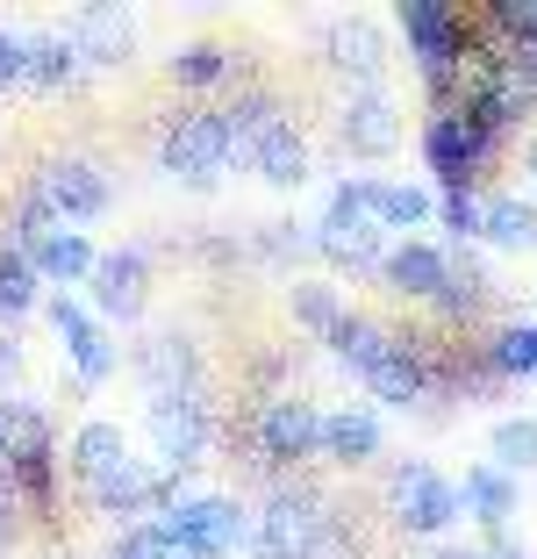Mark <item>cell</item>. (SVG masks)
<instances>
[{"label":"cell","mask_w":537,"mask_h":559,"mask_svg":"<svg viewBox=\"0 0 537 559\" xmlns=\"http://www.w3.org/2000/svg\"><path fill=\"white\" fill-rule=\"evenodd\" d=\"M315 251H323L330 265H351V273H380L394 251L387 223H380V180L373 173H344L337 187H330V209L323 223H315Z\"/></svg>","instance_id":"6da1fadb"},{"label":"cell","mask_w":537,"mask_h":559,"mask_svg":"<svg viewBox=\"0 0 537 559\" xmlns=\"http://www.w3.org/2000/svg\"><path fill=\"white\" fill-rule=\"evenodd\" d=\"M158 173H172V180L187 187H215L229 173V158H244V144H237V122H229V108H215V100H194V108H172V116L158 122Z\"/></svg>","instance_id":"7a4b0ae2"},{"label":"cell","mask_w":537,"mask_h":559,"mask_svg":"<svg viewBox=\"0 0 537 559\" xmlns=\"http://www.w3.org/2000/svg\"><path fill=\"white\" fill-rule=\"evenodd\" d=\"M502 144H509V130L488 116V108H473V100L438 108V116L423 122V165H430L438 187H473L494 158H502Z\"/></svg>","instance_id":"3957f363"},{"label":"cell","mask_w":537,"mask_h":559,"mask_svg":"<svg viewBox=\"0 0 537 559\" xmlns=\"http://www.w3.org/2000/svg\"><path fill=\"white\" fill-rule=\"evenodd\" d=\"M151 524L172 538L179 559H229V552H251V510H244L229 488H201V495H187V502H172L165 516H151Z\"/></svg>","instance_id":"277c9868"},{"label":"cell","mask_w":537,"mask_h":559,"mask_svg":"<svg viewBox=\"0 0 537 559\" xmlns=\"http://www.w3.org/2000/svg\"><path fill=\"white\" fill-rule=\"evenodd\" d=\"M330 524H337V510H330L315 488H301V480H273V495L251 510V552L244 559H309L315 538H323Z\"/></svg>","instance_id":"5b68a950"},{"label":"cell","mask_w":537,"mask_h":559,"mask_svg":"<svg viewBox=\"0 0 537 559\" xmlns=\"http://www.w3.org/2000/svg\"><path fill=\"white\" fill-rule=\"evenodd\" d=\"M144 430H151V460H158L165 474L201 466V452H208V438H215V402H208V388H172V395H151L144 402Z\"/></svg>","instance_id":"8992f818"},{"label":"cell","mask_w":537,"mask_h":559,"mask_svg":"<svg viewBox=\"0 0 537 559\" xmlns=\"http://www.w3.org/2000/svg\"><path fill=\"white\" fill-rule=\"evenodd\" d=\"M387 510L408 538H444L466 516V502H458V480H444L430 460H394L387 466Z\"/></svg>","instance_id":"52a82bcc"},{"label":"cell","mask_w":537,"mask_h":559,"mask_svg":"<svg viewBox=\"0 0 537 559\" xmlns=\"http://www.w3.org/2000/svg\"><path fill=\"white\" fill-rule=\"evenodd\" d=\"M251 452H259L265 466H301L323 452V409H315L309 395H265L259 416H251Z\"/></svg>","instance_id":"ba28073f"},{"label":"cell","mask_w":537,"mask_h":559,"mask_svg":"<svg viewBox=\"0 0 537 559\" xmlns=\"http://www.w3.org/2000/svg\"><path fill=\"white\" fill-rule=\"evenodd\" d=\"M29 187L50 201V215L58 223H94V215H108L115 187H108V165L86 158V151H65V158H44L29 173Z\"/></svg>","instance_id":"9c48e42d"},{"label":"cell","mask_w":537,"mask_h":559,"mask_svg":"<svg viewBox=\"0 0 537 559\" xmlns=\"http://www.w3.org/2000/svg\"><path fill=\"white\" fill-rule=\"evenodd\" d=\"M144 295H151V251L144 245L100 251L94 280H86V309L108 316V323H136V316H144Z\"/></svg>","instance_id":"30bf717a"},{"label":"cell","mask_w":537,"mask_h":559,"mask_svg":"<svg viewBox=\"0 0 537 559\" xmlns=\"http://www.w3.org/2000/svg\"><path fill=\"white\" fill-rule=\"evenodd\" d=\"M337 144L351 151V158H387L394 144H402V108H394L387 86H351V94L337 100Z\"/></svg>","instance_id":"8fae6325"},{"label":"cell","mask_w":537,"mask_h":559,"mask_svg":"<svg viewBox=\"0 0 537 559\" xmlns=\"http://www.w3.org/2000/svg\"><path fill=\"white\" fill-rule=\"evenodd\" d=\"M315 44H323L330 72H344L351 86H380V72H387V36L373 15H330Z\"/></svg>","instance_id":"7c38bea8"},{"label":"cell","mask_w":537,"mask_h":559,"mask_svg":"<svg viewBox=\"0 0 537 559\" xmlns=\"http://www.w3.org/2000/svg\"><path fill=\"white\" fill-rule=\"evenodd\" d=\"M380 280H387V295H402V301H438L444 280H452V251L430 245V237H394Z\"/></svg>","instance_id":"4fadbf2b"},{"label":"cell","mask_w":537,"mask_h":559,"mask_svg":"<svg viewBox=\"0 0 537 559\" xmlns=\"http://www.w3.org/2000/svg\"><path fill=\"white\" fill-rule=\"evenodd\" d=\"M65 36L80 44L86 66H130V50H136V22H130V8H115V0H86V8H72Z\"/></svg>","instance_id":"5bb4252c"},{"label":"cell","mask_w":537,"mask_h":559,"mask_svg":"<svg viewBox=\"0 0 537 559\" xmlns=\"http://www.w3.org/2000/svg\"><path fill=\"white\" fill-rule=\"evenodd\" d=\"M136 380H144L151 395H172V388H208V380H201L194 330H151L144 345H136Z\"/></svg>","instance_id":"9a60e30c"},{"label":"cell","mask_w":537,"mask_h":559,"mask_svg":"<svg viewBox=\"0 0 537 559\" xmlns=\"http://www.w3.org/2000/svg\"><path fill=\"white\" fill-rule=\"evenodd\" d=\"M244 165L259 173L265 187H301V180H309V136H301V122H294V116H273L244 144Z\"/></svg>","instance_id":"2e32d148"},{"label":"cell","mask_w":537,"mask_h":559,"mask_svg":"<svg viewBox=\"0 0 537 559\" xmlns=\"http://www.w3.org/2000/svg\"><path fill=\"white\" fill-rule=\"evenodd\" d=\"M380 416L366 409V402H337V409H323V460L337 466H373L380 460Z\"/></svg>","instance_id":"e0dca14e"},{"label":"cell","mask_w":537,"mask_h":559,"mask_svg":"<svg viewBox=\"0 0 537 559\" xmlns=\"http://www.w3.org/2000/svg\"><path fill=\"white\" fill-rule=\"evenodd\" d=\"M29 259H36V273L50 280V295H72V287H86V280H94L100 251H94V237H86V230H72V223H58V230H50L44 245L29 251Z\"/></svg>","instance_id":"ac0fdd59"},{"label":"cell","mask_w":537,"mask_h":559,"mask_svg":"<svg viewBox=\"0 0 537 559\" xmlns=\"http://www.w3.org/2000/svg\"><path fill=\"white\" fill-rule=\"evenodd\" d=\"M458 502H466V516L480 524V538H494V531H509V516H516V474H502L494 460L466 466V480H458Z\"/></svg>","instance_id":"d6986e66"},{"label":"cell","mask_w":537,"mask_h":559,"mask_svg":"<svg viewBox=\"0 0 537 559\" xmlns=\"http://www.w3.org/2000/svg\"><path fill=\"white\" fill-rule=\"evenodd\" d=\"M115 460H130V438H122L115 416H86V424L65 438V474L80 480V488H86V480H100Z\"/></svg>","instance_id":"ffe728a7"},{"label":"cell","mask_w":537,"mask_h":559,"mask_svg":"<svg viewBox=\"0 0 537 559\" xmlns=\"http://www.w3.org/2000/svg\"><path fill=\"white\" fill-rule=\"evenodd\" d=\"M488 295H494V280H488V265H480V251L452 245V280H444V295L430 301V309H438L444 323H466V316L488 309Z\"/></svg>","instance_id":"44dd1931"},{"label":"cell","mask_w":537,"mask_h":559,"mask_svg":"<svg viewBox=\"0 0 537 559\" xmlns=\"http://www.w3.org/2000/svg\"><path fill=\"white\" fill-rule=\"evenodd\" d=\"M165 72H172V86H223L229 72H237V50H229L223 36H179Z\"/></svg>","instance_id":"7402d4cb"},{"label":"cell","mask_w":537,"mask_h":559,"mask_svg":"<svg viewBox=\"0 0 537 559\" xmlns=\"http://www.w3.org/2000/svg\"><path fill=\"white\" fill-rule=\"evenodd\" d=\"M387 337H394V330L380 323V316H366V309H344V316H337V330H330L323 345H330V359H337V366L366 373V366H373L380 352H387Z\"/></svg>","instance_id":"603a6c76"},{"label":"cell","mask_w":537,"mask_h":559,"mask_svg":"<svg viewBox=\"0 0 537 559\" xmlns=\"http://www.w3.org/2000/svg\"><path fill=\"white\" fill-rule=\"evenodd\" d=\"M80 72H86V58L65 29H29V86L58 94V86H72Z\"/></svg>","instance_id":"cb8c5ba5"},{"label":"cell","mask_w":537,"mask_h":559,"mask_svg":"<svg viewBox=\"0 0 537 559\" xmlns=\"http://www.w3.org/2000/svg\"><path fill=\"white\" fill-rule=\"evenodd\" d=\"M488 366L502 380H537V316H509V323H494Z\"/></svg>","instance_id":"d4e9b609"},{"label":"cell","mask_w":537,"mask_h":559,"mask_svg":"<svg viewBox=\"0 0 537 559\" xmlns=\"http://www.w3.org/2000/svg\"><path fill=\"white\" fill-rule=\"evenodd\" d=\"M480 237H488L494 251H530L537 245V201L494 187V194H488V230H480Z\"/></svg>","instance_id":"484cf974"},{"label":"cell","mask_w":537,"mask_h":559,"mask_svg":"<svg viewBox=\"0 0 537 559\" xmlns=\"http://www.w3.org/2000/svg\"><path fill=\"white\" fill-rule=\"evenodd\" d=\"M438 215V187L423 180H380V223H387L394 237H416Z\"/></svg>","instance_id":"4316f807"},{"label":"cell","mask_w":537,"mask_h":559,"mask_svg":"<svg viewBox=\"0 0 537 559\" xmlns=\"http://www.w3.org/2000/svg\"><path fill=\"white\" fill-rule=\"evenodd\" d=\"M36 301H50L36 259H29V251H15V245H0V316L15 323V316H29Z\"/></svg>","instance_id":"83f0119b"},{"label":"cell","mask_w":537,"mask_h":559,"mask_svg":"<svg viewBox=\"0 0 537 559\" xmlns=\"http://www.w3.org/2000/svg\"><path fill=\"white\" fill-rule=\"evenodd\" d=\"M488 460L502 466V474L537 466V416H494L488 424Z\"/></svg>","instance_id":"f1b7e54d"},{"label":"cell","mask_w":537,"mask_h":559,"mask_svg":"<svg viewBox=\"0 0 537 559\" xmlns=\"http://www.w3.org/2000/svg\"><path fill=\"white\" fill-rule=\"evenodd\" d=\"M438 223L452 230V245H473L488 230V194L480 187H438Z\"/></svg>","instance_id":"f546056e"},{"label":"cell","mask_w":537,"mask_h":559,"mask_svg":"<svg viewBox=\"0 0 537 559\" xmlns=\"http://www.w3.org/2000/svg\"><path fill=\"white\" fill-rule=\"evenodd\" d=\"M65 359H72V380H80V388H100V380L122 366V345H115L108 330L94 323L86 337H72V345H65Z\"/></svg>","instance_id":"4dcf8cb0"},{"label":"cell","mask_w":537,"mask_h":559,"mask_svg":"<svg viewBox=\"0 0 537 559\" xmlns=\"http://www.w3.org/2000/svg\"><path fill=\"white\" fill-rule=\"evenodd\" d=\"M287 309H294V323H301V330L330 337V330H337V316H344V301H337V287H323V280H294Z\"/></svg>","instance_id":"1f68e13d"},{"label":"cell","mask_w":537,"mask_h":559,"mask_svg":"<svg viewBox=\"0 0 537 559\" xmlns=\"http://www.w3.org/2000/svg\"><path fill=\"white\" fill-rule=\"evenodd\" d=\"M108 559H179V552H172V538L144 516V524H122L108 538Z\"/></svg>","instance_id":"d6a6232c"},{"label":"cell","mask_w":537,"mask_h":559,"mask_svg":"<svg viewBox=\"0 0 537 559\" xmlns=\"http://www.w3.org/2000/svg\"><path fill=\"white\" fill-rule=\"evenodd\" d=\"M44 316H50V330H58V345H72V337H86V330H94V309H86L80 295H50Z\"/></svg>","instance_id":"836d02e7"},{"label":"cell","mask_w":537,"mask_h":559,"mask_svg":"<svg viewBox=\"0 0 537 559\" xmlns=\"http://www.w3.org/2000/svg\"><path fill=\"white\" fill-rule=\"evenodd\" d=\"M0 86H29V29L0 22Z\"/></svg>","instance_id":"e575fe53"},{"label":"cell","mask_w":537,"mask_h":559,"mask_svg":"<svg viewBox=\"0 0 537 559\" xmlns=\"http://www.w3.org/2000/svg\"><path fill=\"white\" fill-rule=\"evenodd\" d=\"M309 559H358V545H351V531H344V516L323 531V538H315V552H309Z\"/></svg>","instance_id":"d590c367"},{"label":"cell","mask_w":537,"mask_h":559,"mask_svg":"<svg viewBox=\"0 0 537 559\" xmlns=\"http://www.w3.org/2000/svg\"><path fill=\"white\" fill-rule=\"evenodd\" d=\"M15 510H22V495H15V480H8V466H0V545L15 531Z\"/></svg>","instance_id":"8d00e7d4"},{"label":"cell","mask_w":537,"mask_h":559,"mask_svg":"<svg viewBox=\"0 0 537 559\" xmlns=\"http://www.w3.org/2000/svg\"><path fill=\"white\" fill-rule=\"evenodd\" d=\"M8 452H15V402L0 395V466H8Z\"/></svg>","instance_id":"74e56055"},{"label":"cell","mask_w":537,"mask_h":559,"mask_svg":"<svg viewBox=\"0 0 537 559\" xmlns=\"http://www.w3.org/2000/svg\"><path fill=\"white\" fill-rule=\"evenodd\" d=\"M15 373H22V345H15V337H0V388H8Z\"/></svg>","instance_id":"f35d334b"},{"label":"cell","mask_w":537,"mask_h":559,"mask_svg":"<svg viewBox=\"0 0 537 559\" xmlns=\"http://www.w3.org/2000/svg\"><path fill=\"white\" fill-rule=\"evenodd\" d=\"M430 559H488V552H480V545H438Z\"/></svg>","instance_id":"ab89813d"},{"label":"cell","mask_w":537,"mask_h":559,"mask_svg":"<svg viewBox=\"0 0 537 559\" xmlns=\"http://www.w3.org/2000/svg\"><path fill=\"white\" fill-rule=\"evenodd\" d=\"M523 173H537V136H530V144H523Z\"/></svg>","instance_id":"60d3db41"}]
</instances>
